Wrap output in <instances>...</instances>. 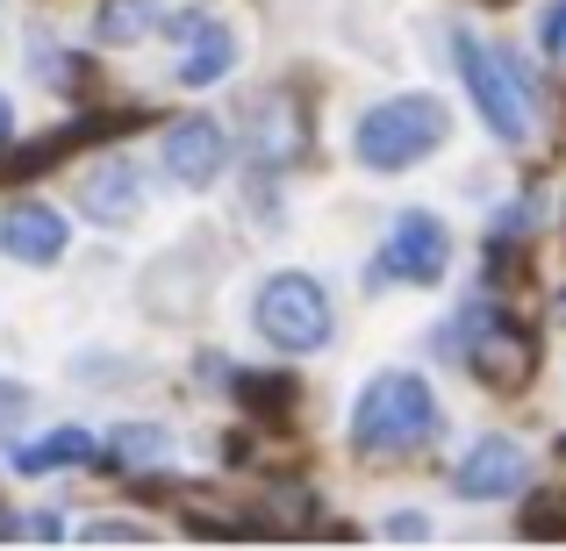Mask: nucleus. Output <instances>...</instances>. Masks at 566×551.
Returning <instances> with one entry per match:
<instances>
[{
	"label": "nucleus",
	"instance_id": "2eb2a0df",
	"mask_svg": "<svg viewBox=\"0 0 566 551\" xmlns=\"http://www.w3.org/2000/svg\"><path fill=\"white\" fill-rule=\"evenodd\" d=\"M22 415H29V386L22 380H0V437H14Z\"/></svg>",
	"mask_w": 566,
	"mask_h": 551
},
{
	"label": "nucleus",
	"instance_id": "1a4fd4ad",
	"mask_svg": "<svg viewBox=\"0 0 566 551\" xmlns=\"http://www.w3.org/2000/svg\"><path fill=\"white\" fill-rule=\"evenodd\" d=\"M65 244H72V222L43 201H22V208L0 215V251H8L14 265H57Z\"/></svg>",
	"mask_w": 566,
	"mask_h": 551
},
{
	"label": "nucleus",
	"instance_id": "f8f14e48",
	"mask_svg": "<svg viewBox=\"0 0 566 551\" xmlns=\"http://www.w3.org/2000/svg\"><path fill=\"white\" fill-rule=\"evenodd\" d=\"M101 444H94V430H80V423H57L51 437H36V444H14V473H65V466H86Z\"/></svg>",
	"mask_w": 566,
	"mask_h": 551
},
{
	"label": "nucleus",
	"instance_id": "6e6552de",
	"mask_svg": "<svg viewBox=\"0 0 566 551\" xmlns=\"http://www.w3.org/2000/svg\"><path fill=\"white\" fill-rule=\"evenodd\" d=\"M166 180L172 187H187V193H201V187H216L222 180V166H230V137H222V123L216 115H180V123L166 129Z\"/></svg>",
	"mask_w": 566,
	"mask_h": 551
},
{
	"label": "nucleus",
	"instance_id": "20e7f679",
	"mask_svg": "<svg viewBox=\"0 0 566 551\" xmlns=\"http://www.w3.org/2000/svg\"><path fill=\"white\" fill-rule=\"evenodd\" d=\"M251 322H259V337H265V345H280L287 359L323 351V345H331V330H337L331 294H323L308 273H273V279H259V294H251Z\"/></svg>",
	"mask_w": 566,
	"mask_h": 551
},
{
	"label": "nucleus",
	"instance_id": "9b49d317",
	"mask_svg": "<svg viewBox=\"0 0 566 551\" xmlns=\"http://www.w3.org/2000/svg\"><path fill=\"white\" fill-rule=\"evenodd\" d=\"M237 57H244V43H237L230 22H193L187 57H180V86H216V80H230Z\"/></svg>",
	"mask_w": 566,
	"mask_h": 551
},
{
	"label": "nucleus",
	"instance_id": "423d86ee",
	"mask_svg": "<svg viewBox=\"0 0 566 551\" xmlns=\"http://www.w3.org/2000/svg\"><path fill=\"white\" fill-rule=\"evenodd\" d=\"M444 265H452V230H444L430 208H401L395 230H387L380 273L387 279H409V287H438Z\"/></svg>",
	"mask_w": 566,
	"mask_h": 551
},
{
	"label": "nucleus",
	"instance_id": "a211bd4d",
	"mask_svg": "<svg viewBox=\"0 0 566 551\" xmlns=\"http://www.w3.org/2000/svg\"><path fill=\"white\" fill-rule=\"evenodd\" d=\"M387 538H430V516H416V509H401V516H387Z\"/></svg>",
	"mask_w": 566,
	"mask_h": 551
},
{
	"label": "nucleus",
	"instance_id": "9d476101",
	"mask_svg": "<svg viewBox=\"0 0 566 551\" xmlns=\"http://www.w3.org/2000/svg\"><path fill=\"white\" fill-rule=\"evenodd\" d=\"M80 208L94 222H129L144 208V180H137V166L129 158H101L94 172L80 180Z\"/></svg>",
	"mask_w": 566,
	"mask_h": 551
},
{
	"label": "nucleus",
	"instance_id": "7ed1b4c3",
	"mask_svg": "<svg viewBox=\"0 0 566 551\" xmlns=\"http://www.w3.org/2000/svg\"><path fill=\"white\" fill-rule=\"evenodd\" d=\"M452 65H459V80H467V100L488 123V137L495 144H531V123H538V115H531L524 65H516L510 51H495V43L467 36V29L452 36Z\"/></svg>",
	"mask_w": 566,
	"mask_h": 551
},
{
	"label": "nucleus",
	"instance_id": "4468645a",
	"mask_svg": "<svg viewBox=\"0 0 566 551\" xmlns=\"http://www.w3.org/2000/svg\"><path fill=\"white\" fill-rule=\"evenodd\" d=\"M115 458L123 466H158V458H172V437L158 423H123L115 430Z\"/></svg>",
	"mask_w": 566,
	"mask_h": 551
},
{
	"label": "nucleus",
	"instance_id": "6ab92c4d",
	"mask_svg": "<svg viewBox=\"0 0 566 551\" xmlns=\"http://www.w3.org/2000/svg\"><path fill=\"white\" fill-rule=\"evenodd\" d=\"M8 129H14V100L0 94V144H8Z\"/></svg>",
	"mask_w": 566,
	"mask_h": 551
},
{
	"label": "nucleus",
	"instance_id": "ddd939ff",
	"mask_svg": "<svg viewBox=\"0 0 566 551\" xmlns=\"http://www.w3.org/2000/svg\"><path fill=\"white\" fill-rule=\"evenodd\" d=\"M166 0H108V8H101V22H94V36L101 43H144L151 36L158 22H166Z\"/></svg>",
	"mask_w": 566,
	"mask_h": 551
},
{
	"label": "nucleus",
	"instance_id": "f257e3e1",
	"mask_svg": "<svg viewBox=\"0 0 566 551\" xmlns=\"http://www.w3.org/2000/svg\"><path fill=\"white\" fill-rule=\"evenodd\" d=\"M444 430V409L430 394L423 372H374L352 401V444L366 458H401V452H423L430 437Z\"/></svg>",
	"mask_w": 566,
	"mask_h": 551
},
{
	"label": "nucleus",
	"instance_id": "f03ea898",
	"mask_svg": "<svg viewBox=\"0 0 566 551\" xmlns=\"http://www.w3.org/2000/svg\"><path fill=\"white\" fill-rule=\"evenodd\" d=\"M444 129H452V115H444L438 94H395V100L359 115L352 151H359L366 172H409V166L444 151Z\"/></svg>",
	"mask_w": 566,
	"mask_h": 551
},
{
	"label": "nucleus",
	"instance_id": "f3484780",
	"mask_svg": "<svg viewBox=\"0 0 566 551\" xmlns=\"http://www.w3.org/2000/svg\"><path fill=\"white\" fill-rule=\"evenodd\" d=\"M86 538L94 544H108V538H151L144 523H129V516H101V523H86Z\"/></svg>",
	"mask_w": 566,
	"mask_h": 551
},
{
	"label": "nucleus",
	"instance_id": "39448f33",
	"mask_svg": "<svg viewBox=\"0 0 566 551\" xmlns=\"http://www.w3.org/2000/svg\"><path fill=\"white\" fill-rule=\"evenodd\" d=\"M444 345L467 359L473 380H488V386H524V372H531V345L516 337V322L502 316L495 301H467L452 316V337Z\"/></svg>",
	"mask_w": 566,
	"mask_h": 551
},
{
	"label": "nucleus",
	"instance_id": "0eeeda50",
	"mask_svg": "<svg viewBox=\"0 0 566 551\" xmlns=\"http://www.w3.org/2000/svg\"><path fill=\"white\" fill-rule=\"evenodd\" d=\"M531 480V452L516 437H473L467 458L452 466V487L467 501H516Z\"/></svg>",
	"mask_w": 566,
	"mask_h": 551
},
{
	"label": "nucleus",
	"instance_id": "dca6fc26",
	"mask_svg": "<svg viewBox=\"0 0 566 551\" xmlns=\"http://www.w3.org/2000/svg\"><path fill=\"white\" fill-rule=\"evenodd\" d=\"M538 36H545V51H553L559 65H566V0H553V8L538 14Z\"/></svg>",
	"mask_w": 566,
	"mask_h": 551
}]
</instances>
